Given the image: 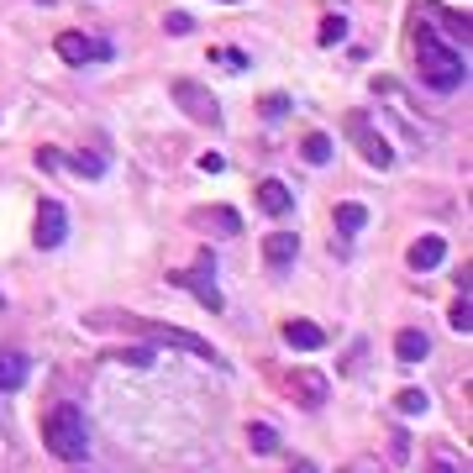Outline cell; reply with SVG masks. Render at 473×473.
Instances as JSON below:
<instances>
[{"instance_id":"1","label":"cell","mask_w":473,"mask_h":473,"mask_svg":"<svg viewBox=\"0 0 473 473\" xmlns=\"http://www.w3.org/2000/svg\"><path fill=\"white\" fill-rule=\"evenodd\" d=\"M469 53L463 48H453V43H442L431 27H421L415 32V63H421V79L437 90V95H453L463 79H469Z\"/></svg>"},{"instance_id":"2","label":"cell","mask_w":473,"mask_h":473,"mask_svg":"<svg viewBox=\"0 0 473 473\" xmlns=\"http://www.w3.org/2000/svg\"><path fill=\"white\" fill-rule=\"evenodd\" d=\"M43 442L63 463H84L90 458V431H84V415L74 411V405H53V411L43 415Z\"/></svg>"},{"instance_id":"3","label":"cell","mask_w":473,"mask_h":473,"mask_svg":"<svg viewBox=\"0 0 473 473\" xmlns=\"http://www.w3.org/2000/svg\"><path fill=\"white\" fill-rule=\"evenodd\" d=\"M126 326H137L148 342H164V348H184V353H195V357H205V363H227V357L216 353L205 337H195V332H184V326H164V321H126Z\"/></svg>"},{"instance_id":"4","label":"cell","mask_w":473,"mask_h":473,"mask_svg":"<svg viewBox=\"0 0 473 473\" xmlns=\"http://www.w3.org/2000/svg\"><path fill=\"white\" fill-rule=\"evenodd\" d=\"M169 95L184 106V116H189V121H200V126H221V106H216V95H211L205 84H195V79H174V84H169Z\"/></svg>"},{"instance_id":"5","label":"cell","mask_w":473,"mask_h":473,"mask_svg":"<svg viewBox=\"0 0 473 473\" xmlns=\"http://www.w3.org/2000/svg\"><path fill=\"white\" fill-rule=\"evenodd\" d=\"M348 137L357 142L363 164H373V169H389V164H395V148L384 142V132H373V121L363 116V111H353V116H348Z\"/></svg>"},{"instance_id":"6","label":"cell","mask_w":473,"mask_h":473,"mask_svg":"<svg viewBox=\"0 0 473 473\" xmlns=\"http://www.w3.org/2000/svg\"><path fill=\"white\" fill-rule=\"evenodd\" d=\"M53 48H59V59H63V63H74V68L111 59V43H100V37H84V32H63Z\"/></svg>"},{"instance_id":"7","label":"cell","mask_w":473,"mask_h":473,"mask_svg":"<svg viewBox=\"0 0 473 473\" xmlns=\"http://www.w3.org/2000/svg\"><path fill=\"white\" fill-rule=\"evenodd\" d=\"M205 274H211V253H200V269H195V274H169V285L189 290L205 310H221L227 300H221V290H216V279H205Z\"/></svg>"},{"instance_id":"8","label":"cell","mask_w":473,"mask_h":473,"mask_svg":"<svg viewBox=\"0 0 473 473\" xmlns=\"http://www.w3.org/2000/svg\"><path fill=\"white\" fill-rule=\"evenodd\" d=\"M37 247H59L63 236H68V216H63V205L59 200H43L37 205Z\"/></svg>"},{"instance_id":"9","label":"cell","mask_w":473,"mask_h":473,"mask_svg":"<svg viewBox=\"0 0 473 473\" xmlns=\"http://www.w3.org/2000/svg\"><path fill=\"white\" fill-rule=\"evenodd\" d=\"M295 253H300V236L295 232H269V236H263V263H269V269H290V263H295Z\"/></svg>"},{"instance_id":"10","label":"cell","mask_w":473,"mask_h":473,"mask_svg":"<svg viewBox=\"0 0 473 473\" xmlns=\"http://www.w3.org/2000/svg\"><path fill=\"white\" fill-rule=\"evenodd\" d=\"M258 205H263L269 216H290V205H295V189H290L285 179H263V184H258Z\"/></svg>"},{"instance_id":"11","label":"cell","mask_w":473,"mask_h":473,"mask_svg":"<svg viewBox=\"0 0 473 473\" xmlns=\"http://www.w3.org/2000/svg\"><path fill=\"white\" fill-rule=\"evenodd\" d=\"M290 389L300 395V405L305 411H316V405H326V379L321 373H310V368H295V379H290Z\"/></svg>"},{"instance_id":"12","label":"cell","mask_w":473,"mask_h":473,"mask_svg":"<svg viewBox=\"0 0 473 473\" xmlns=\"http://www.w3.org/2000/svg\"><path fill=\"white\" fill-rule=\"evenodd\" d=\"M285 342L300 353H316V348H326V332L316 321H285Z\"/></svg>"},{"instance_id":"13","label":"cell","mask_w":473,"mask_h":473,"mask_svg":"<svg viewBox=\"0 0 473 473\" xmlns=\"http://www.w3.org/2000/svg\"><path fill=\"white\" fill-rule=\"evenodd\" d=\"M442 258H447V242H442V236H421V242H415V247H411V269H415V274H426V269H437Z\"/></svg>"},{"instance_id":"14","label":"cell","mask_w":473,"mask_h":473,"mask_svg":"<svg viewBox=\"0 0 473 473\" xmlns=\"http://www.w3.org/2000/svg\"><path fill=\"white\" fill-rule=\"evenodd\" d=\"M27 384V357L11 353V348H0V389L11 395V389H21Z\"/></svg>"},{"instance_id":"15","label":"cell","mask_w":473,"mask_h":473,"mask_svg":"<svg viewBox=\"0 0 473 473\" xmlns=\"http://www.w3.org/2000/svg\"><path fill=\"white\" fill-rule=\"evenodd\" d=\"M431 353V342H426V332H415V326H405L400 337H395V357L400 363H421V357Z\"/></svg>"},{"instance_id":"16","label":"cell","mask_w":473,"mask_h":473,"mask_svg":"<svg viewBox=\"0 0 473 473\" xmlns=\"http://www.w3.org/2000/svg\"><path fill=\"white\" fill-rule=\"evenodd\" d=\"M247 447H253L258 458H269V453H279V431H274L269 421H253V426H247Z\"/></svg>"},{"instance_id":"17","label":"cell","mask_w":473,"mask_h":473,"mask_svg":"<svg viewBox=\"0 0 473 473\" xmlns=\"http://www.w3.org/2000/svg\"><path fill=\"white\" fill-rule=\"evenodd\" d=\"M363 227H368V211H363L357 200H342V205H337V232H342V236H357Z\"/></svg>"},{"instance_id":"18","label":"cell","mask_w":473,"mask_h":473,"mask_svg":"<svg viewBox=\"0 0 473 473\" xmlns=\"http://www.w3.org/2000/svg\"><path fill=\"white\" fill-rule=\"evenodd\" d=\"M300 153H305V164L321 169V164H332V137H326V132H310V137L300 142Z\"/></svg>"},{"instance_id":"19","label":"cell","mask_w":473,"mask_h":473,"mask_svg":"<svg viewBox=\"0 0 473 473\" xmlns=\"http://www.w3.org/2000/svg\"><path fill=\"white\" fill-rule=\"evenodd\" d=\"M195 221H211L221 236H236V232H242V216H236V211H227V205H216V211H200Z\"/></svg>"},{"instance_id":"20","label":"cell","mask_w":473,"mask_h":473,"mask_svg":"<svg viewBox=\"0 0 473 473\" xmlns=\"http://www.w3.org/2000/svg\"><path fill=\"white\" fill-rule=\"evenodd\" d=\"M447 326H453V332H463V337L473 332V300H469V290L453 300V310H447Z\"/></svg>"},{"instance_id":"21","label":"cell","mask_w":473,"mask_h":473,"mask_svg":"<svg viewBox=\"0 0 473 473\" xmlns=\"http://www.w3.org/2000/svg\"><path fill=\"white\" fill-rule=\"evenodd\" d=\"M63 164H68L79 179H100L106 174V158H100V153H74V158H63Z\"/></svg>"},{"instance_id":"22","label":"cell","mask_w":473,"mask_h":473,"mask_svg":"<svg viewBox=\"0 0 473 473\" xmlns=\"http://www.w3.org/2000/svg\"><path fill=\"white\" fill-rule=\"evenodd\" d=\"M395 405H400V415H426L431 395H426V389H400V395H395Z\"/></svg>"},{"instance_id":"23","label":"cell","mask_w":473,"mask_h":473,"mask_svg":"<svg viewBox=\"0 0 473 473\" xmlns=\"http://www.w3.org/2000/svg\"><path fill=\"white\" fill-rule=\"evenodd\" d=\"M316 37H321V48H332V43H342V37H348V21H342V16H326Z\"/></svg>"},{"instance_id":"24","label":"cell","mask_w":473,"mask_h":473,"mask_svg":"<svg viewBox=\"0 0 473 473\" xmlns=\"http://www.w3.org/2000/svg\"><path fill=\"white\" fill-rule=\"evenodd\" d=\"M211 59L221 63V68H232V74H242V68H247V53H242V48H216Z\"/></svg>"},{"instance_id":"25","label":"cell","mask_w":473,"mask_h":473,"mask_svg":"<svg viewBox=\"0 0 473 473\" xmlns=\"http://www.w3.org/2000/svg\"><path fill=\"white\" fill-rule=\"evenodd\" d=\"M121 363H132V368H153V348H126V353H116Z\"/></svg>"},{"instance_id":"26","label":"cell","mask_w":473,"mask_h":473,"mask_svg":"<svg viewBox=\"0 0 473 473\" xmlns=\"http://www.w3.org/2000/svg\"><path fill=\"white\" fill-rule=\"evenodd\" d=\"M285 111H290V100H285V95H263V116H269V121H279Z\"/></svg>"},{"instance_id":"27","label":"cell","mask_w":473,"mask_h":473,"mask_svg":"<svg viewBox=\"0 0 473 473\" xmlns=\"http://www.w3.org/2000/svg\"><path fill=\"white\" fill-rule=\"evenodd\" d=\"M164 27H169V32H174V37H184V32H189V27H195V21H189V16H184V11H169V16H164Z\"/></svg>"},{"instance_id":"28","label":"cell","mask_w":473,"mask_h":473,"mask_svg":"<svg viewBox=\"0 0 473 473\" xmlns=\"http://www.w3.org/2000/svg\"><path fill=\"white\" fill-rule=\"evenodd\" d=\"M389 458H395V463H405V458H411V442H405V431H395V437H389Z\"/></svg>"},{"instance_id":"29","label":"cell","mask_w":473,"mask_h":473,"mask_svg":"<svg viewBox=\"0 0 473 473\" xmlns=\"http://www.w3.org/2000/svg\"><path fill=\"white\" fill-rule=\"evenodd\" d=\"M200 169H205V174H221V169H227V158H221V153H205V158H200Z\"/></svg>"},{"instance_id":"30","label":"cell","mask_w":473,"mask_h":473,"mask_svg":"<svg viewBox=\"0 0 473 473\" xmlns=\"http://www.w3.org/2000/svg\"><path fill=\"white\" fill-rule=\"evenodd\" d=\"M426 473H458V469H453V463H431Z\"/></svg>"},{"instance_id":"31","label":"cell","mask_w":473,"mask_h":473,"mask_svg":"<svg viewBox=\"0 0 473 473\" xmlns=\"http://www.w3.org/2000/svg\"><path fill=\"white\" fill-rule=\"evenodd\" d=\"M290 473H316V463H305V458H300V463H295Z\"/></svg>"},{"instance_id":"32","label":"cell","mask_w":473,"mask_h":473,"mask_svg":"<svg viewBox=\"0 0 473 473\" xmlns=\"http://www.w3.org/2000/svg\"><path fill=\"white\" fill-rule=\"evenodd\" d=\"M43 5H53V0H43Z\"/></svg>"},{"instance_id":"33","label":"cell","mask_w":473,"mask_h":473,"mask_svg":"<svg viewBox=\"0 0 473 473\" xmlns=\"http://www.w3.org/2000/svg\"><path fill=\"white\" fill-rule=\"evenodd\" d=\"M0 305H5V295H0Z\"/></svg>"},{"instance_id":"34","label":"cell","mask_w":473,"mask_h":473,"mask_svg":"<svg viewBox=\"0 0 473 473\" xmlns=\"http://www.w3.org/2000/svg\"><path fill=\"white\" fill-rule=\"evenodd\" d=\"M227 5H236V0H227Z\"/></svg>"}]
</instances>
